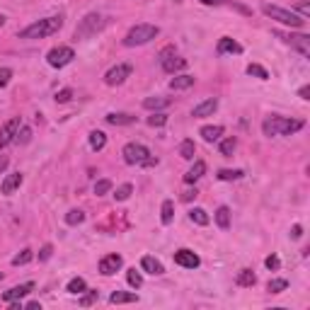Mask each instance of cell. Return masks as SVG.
Listing matches in <instances>:
<instances>
[{"mask_svg":"<svg viewBox=\"0 0 310 310\" xmlns=\"http://www.w3.org/2000/svg\"><path fill=\"white\" fill-rule=\"evenodd\" d=\"M165 124H167V114L155 112L153 117H148V126H153V129H160V126H165Z\"/></svg>","mask_w":310,"mask_h":310,"instance_id":"obj_39","label":"cell"},{"mask_svg":"<svg viewBox=\"0 0 310 310\" xmlns=\"http://www.w3.org/2000/svg\"><path fill=\"white\" fill-rule=\"evenodd\" d=\"M194 85V78L191 75H175L172 80H170V90H189V87Z\"/></svg>","mask_w":310,"mask_h":310,"instance_id":"obj_22","label":"cell"},{"mask_svg":"<svg viewBox=\"0 0 310 310\" xmlns=\"http://www.w3.org/2000/svg\"><path fill=\"white\" fill-rule=\"evenodd\" d=\"M216 109H218V100L211 97V100H204L201 104L194 107V117H197V119H204V117H211Z\"/></svg>","mask_w":310,"mask_h":310,"instance_id":"obj_16","label":"cell"},{"mask_svg":"<svg viewBox=\"0 0 310 310\" xmlns=\"http://www.w3.org/2000/svg\"><path fill=\"white\" fill-rule=\"evenodd\" d=\"M242 175H245L242 170H218L216 177H218L221 182H232V180H240Z\"/></svg>","mask_w":310,"mask_h":310,"instance_id":"obj_32","label":"cell"},{"mask_svg":"<svg viewBox=\"0 0 310 310\" xmlns=\"http://www.w3.org/2000/svg\"><path fill=\"white\" fill-rule=\"evenodd\" d=\"M70 97H73V90H61L59 95H56V102H61V104H66V102H70Z\"/></svg>","mask_w":310,"mask_h":310,"instance_id":"obj_43","label":"cell"},{"mask_svg":"<svg viewBox=\"0 0 310 310\" xmlns=\"http://www.w3.org/2000/svg\"><path fill=\"white\" fill-rule=\"evenodd\" d=\"M131 194H133V187H131V184H121V187H117V191H114V199H117V201H126Z\"/></svg>","mask_w":310,"mask_h":310,"instance_id":"obj_37","label":"cell"},{"mask_svg":"<svg viewBox=\"0 0 310 310\" xmlns=\"http://www.w3.org/2000/svg\"><path fill=\"white\" fill-rule=\"evenodd\" d=\"M204 172H206V163H204V160H197V163H194V167H191L189 172L184 175V182H187V184H194L197 180H201V177H204Z\"/></svg>","mask_w":310,"mask_h":310,"instance_id":"obj_20","label":"cell"},{"mask_svg":"<svg viewBox=\"0 0 310 310\" xmlns=\"http://www.w3.org/2000/svg\"><path fill=\"white\" fill-rule=\"evenodd\" d=\"M305 126V121L301 119H286V117H267L264 124H262V131H264V136H291L296 131H301Z\"/></svg>","mask_w":310,"mask_h":310,"instance_id":"obj_1","label":"cell"},{"mask_svg":"<svg viewBox=\"0 0 310 310\" xmlns=\"http://www.w3.org/2000/svg\"><path fill=\"white\" fill-rule=\"evenodd\" d=\"M298 12H301V17H303V20H308V17H310V8H308V3H301V5H298Z\"/></svg>","mask_w":310,"mask_h":310,"instance_id":"obj_48","label":"cell"},{"mask_svg":"<svg viewBox=\"0 0 310 310\" xmlns=\"http://www.w3.org/2000/svg\"><path fill=\"white\" fill-rule=\"evenodd\" d=\"M197 194H199L197 189H191V191H184V194H182V199H184V201H191V199H197Z\"/></svg>","mask_w":310,"mask_h":310,"instance_id":"obj_51","label":"cell"},{"mask_svg":"<svg viewBox=\"0 0 310 310\" xmlns=\"http://www.w3.org/2000/svg\"><path fill=\"white\" fill-rule=\"evenodd\" d=\"M104 25H107V20L102 15H85V17L80 20V25L75 27V39H83V36H92L97 32H102Z\"/></svg>","mask_w":310,"mask_h":310,"instance_id":"obj_6","label":"cell"},{"mask_svg":"<svg viewBox=\"0 0 310 310\" xmlns=\"http://www.w3.org/2000/svg\"><path fill=\"white\" fill-rule=\"evenodd\" d=\"M121 267H124V257H121V255H107V257H102V262H100V274L112 276V274H117Z\"/></svg>","mask_w":310,"mask_h":310,"instance_id":"obj_11","label":"cell"},{"mask_svg":"<svg viewBox=\"0 0 310 310\" xmlns=\"http://www.w3.org/2000/svg\"><path fill=\"white\" fill-rule=\"evenodd\" d=\"M73 59H75V51H73L70 46H56V49H51L49 56H46V61H49L51 68H63V66H68Z\"/></svg>","mask_w":310,"mask_h":310,"instance_id":"obj_7","label":"cell"},{"mask_svg":"<svg viewBox=\"0 0 310 310\" xmlns=\"http://www.w3.org/2000/svg\"><path fill=\"white\" fill-rule=\"evenodd\" d=\"M126 281H129V286H133V288H141L143 276H141V272H136V269H129V272H126Z\"/></svg>","mask_w":310,"mask_h":310,"instance_id":"obj_38","label":"cell"},{"mask_svg":"<svg viewBox=\"0 0 310 310\" xmlns=\"http://www.w3.org/2000/svg\"><path fill=\"white\" fill-rule=\"evenodd\" d=\"M87 291V284H85V279H80V276H75V279H70L68 281V293H85Z\"/></svg>","mask_w":310,"mask_h":310,"instance_id":"obj_29","label":"cell"},{"mask_svg":"<svg viewBox=\"0 0 310 310\" xmlns=\"http://www.w3.org/2000/svg\"><path fill=\"white\" fill-rule=\"evenodd\" d=\"M194 153H197V146H194V141H182L180 146V155L184 160H194Z\"/></svg>","mask_w":310,"mask_h":310,"instance_id":"obj_30","label":"cell"},{"mask_svg":"<svg viewBox=\"0 0 310 310\" xmlns=\"http://www.w3.org/2000/svg\"><path fill=\"white\" fill-rule=\"evenodd\" d=\"M10 78H12V70H10V68H0V87L8 85Z\"/></svg>","mask_w":310,"mask_h":310,"instance_id":"obj_45","label":"cell"},{"mask_svg":"<svg viewBox=\"0 0 310 310\" xmlns=\"http://www.w3.org/2000/svg\"><path fill=\"white\" fill-rule=\"evenodd\" d=\"M235 281H238V286H245V288H250V286L257 284V276L252 274L250 269H240V272H238V279H235Z\"/></svg>","mask_w":310,"mask_h":310,"instance_id":"obj_25","label":"cell"},{"mask_svg":"<svg viewBox=\"0 0 310 310\" xmlns=\"http://www.w3.org/2000/svg\"><path fill=\"white\" fill-rule=\"evenodd\" d=\"M53 255V247L51 245H44L42 250H39V262H46V259H51Z\"/></svg>","mask_w":310,"mask_h":310,"instance_id":"obj_44","label":"cell"},{"mask_svg":"<svg viewBox=\"0 0 310 310\" xmlns=\"http://www.w3.org/2000/svg\"><path fill=\"white\" fill-rule=\"evenodd\" d=\"M131 70H133V68H131L129 63H119V66H114V68L107 70L104 83H107V85H121V83L131 75Z\"/></svg>","mask_w":310,"mask_h":310,"instance_id":"obj_9","label":"cell"},{"mask_svg":"<svg viewBox=\"0 0 310 310\" xmlns=\"http://www.w3.org/2000/svg\"><path fill=\"white\" fill-rule=\"evenodd\" d=\"M22 180H25V177H22L20 172L8 175V177L3 180V184H0V189H3V194H5V197H10V194H15V191L20 189V184H22Z\"/></svg>","mask_w":310,"mask_h":310,"instance_id":"obj_14","label":"cell"},{"mask_svg":"<svg viewBox=\"0 0 310 310\" xmlns=\"http://www.w3.org/2000/svg\"><path fill=\"white\" fill-rule=\"evenodd\" d=\"M216 223H218L221 230H228V228H230V208L228 206L218 208V211H216Z\"/></svg>","mask_w":310,"mask_h":310,"instance_id":"obj_24","label":"cell"},{"mask_svg":"<svg viewBox=\"0 0 310 310\" xmlns=\"http://www.w3.org/2000/svg\"><path fill=\"white\" fill-rule=\"evenodd\" d=\"M109 191H112V182H109V180H100L95 184V194H97V197H104V194H109Z\"/></svg>","mask_w":310,"mask_h":310,"instance_id":"obj_41","label":"cell"},{"mask_svg":"<svg viewBox=\"0 0 310 310\" xmlns=\"http://www.w3.org/2000/svg\"><path fill=\"white\" fill-rule=\"evenodd\" d=\"M83 221H85V214H83L80 208H73V211L66 214V223H68V225H80Z\"/></svg>","mask_w":310,"mask_h":310,"instance_id":"obj_34","label":"cell"},{"mask_svg":"<svg viewBox=\"0 0 310 310\" xmlns=\"http://www.w3.org/2000/svg\"><path fill=\"white\" fill-rule=\"evenodd\" d=\"M20 126H22V124H20V117H12V119H10L8 124H5V126L0 129V148L10 146V143H12V141L17 138Z\"/></svg>","mask_w":310,"mask_h":310,"instance_id":"obj_10","label":"cell"},{"mask_svg":"<svg viewBox=\"0 0 310 310\" xmlns=\"http://www.w3.org/2000/svg\"><path fill=\"white\" fill-rule=\"evenodd\" d=\"M264 264H267V269H272V272H276V269L281 267V259L276 257V255H272V257L264 259Z\"/></svg>","mask_w":310,"mask_h":310,"instance_id":"obj_42","label":"cell"},{"mask_svg":"<svg viewBox=\"0 0 310 310\" xmlns=\"http://www.w3.org/2000/svg\"><path fill=\"white\" fill-rule=\"evenodd\" d=\"M235 148H238V141L235 138H225V141H221V155H225V158H230L232 153H235Z\"/></svg>","mask_w":310,"mask_h":310,"instance_id":"obj_35","label":"cell"},{"mask_svg":"<svg viewBox=\"0 0 310 310\" xmlns=\"http://www.w3.org/2000/svg\"><path fill=\"white\" fill-rule=\"evenodd\" d=\"M8 165H10V160L5 158V155H0V175H3L5 170H8Z\"/></svg>","mask_w":310,"mask_h":310,"instance_id":"obj_50","label":"cell"},{"mask_svg":"<svg viewBox=\"0 0 310 310\" xmlns=\"http://www.w3.org/2000/svg\"><path fill=\"white\" fill-rule=\"evenodd\" d=\"M286 288H288V281H286V279H272L267 284L269 293H281V291H286Z\"/></svg>","mask_w":310,"mask_h":310,"instance_id":"obj_36","label":"cell"},{"mask_svg":"<svg viewBox=\"0 0 310 310\" xmlns=\"http://www.w3.org/2000/svg\"><path fill=\"white\" fill-rule=\"evenodd\" d=\"M121 155H124V163L126 165H143V167L158 165V158H153L150 150L146 146H141V143H126Z\"/></svg>","mask_w":310,"mask_h":310,"instance_id":"obj_3","label":"cell"},{"mask_svg":"<svg viewBox=\"0 0 310 310\" xmlns=\"http://www.w3.org/2000/svg\"><path fill=\"white\" fill-rule=\"evenodd\" d=\"M32 259H34V252H32V250H22L20 255L12 257V264H15V267H22V264H29Z\"/></svg>","mask_w":310,"mask_h":310,"instance_id":"obj_33","label":"cell"},{"mask_svg":"<svg viewBox=\"0 0 310 310\" xmlns=\"http://www.w3.org/2000/svg\"><path fill=\"white\" fill-rule=\"evenodd\" d=\"M189 218H191V223H197V225H208V221H211L204 208H191V211H189Z\"/></svg>","mask_w":310,"mask_h":310,"instance_id":"obj_28","label":"cell"},{"mask_svg":"<svg viewBox=\"0 0 310 310\" xmlns=\"http://www.w3.org/2000/svg\"><path fill=\"white\" fill-rule=\"evenodd\" d=\"M95 301H97V291H90L87 296H83V298H80V303H83V305H92Z\"/></svg>","mask_w":310,"mask_h":310,"instance_id":"obj_47","label":"cell"},{"mask_svg":"<svg viewBox=\"0 0 310 310\" xmlns=\"http://www.w3.org/2000/svg\"><path fill=\"white\" fill-rule=\"evenodd\" d=\"M298 95H301L303 100H310V97H308L310 95V87H301V92H298Z\"/></svg>","mask_w":310,"mask_h":310,"instance_id":"obj_52","label":"cell"},{"mask_svg":"<svg viewBox=\"0 0 310 310\" xmlns=\"http://www.w3.org/2000/svg\"><path fill=\"white\" fill-rule=\"evenodd\" d=\"M34 291V284L29 281V284H22V286H15V288H10V291L3 293V301H20V298H25V296H29V293Z\"/></svg>","mask_w":310,"mask_h":310,"instance_id":"obj_13","label":"cell"},{"mask_svg":"<svg viewBox=\"0 0 310 310\" xmlns=\"http://www.w3.org/2000/svg\"><path fill=\"white\" fill-rule=\"evenodd\" d=\"M221 136H223V126H204V129H201V138H204L206 143H216Z\"/></svg>","mask_w":310,"mask_h":310,"instance_id":"obj_23","label":"cell"},{"mask_svg":"<svg viewBox=\"0 0 310 310\" xmlns=\"http://www.w3.org/2000/svg\"><path fill=\"white\" fill-rule=\"evenodd\" d=\"M216 49H218V53H240L242 51V46L235 39H230V36H223Z\"/></svg>","mask_w":310,"mask_h":310,"instance_id":"obj_21","label":"cell"},{"mask_svg":"<svg viewBox=\"0 0 310 310\" xmlns=\"http://www.w3.org/2000/svg\"><path fill=\"white\" fill-rule=\"evenodd\" d=\"M247 75H255V78H259V80H267L269 73L262 68V66H257V63H250V66H247Z\"/></svg>","mask_w":310,"mask_h":310,"instance_id":"obj_40","label":"cell"},{"mask_svg":"<svg viewBox=\"0 0 310 310\" xmlns=\"http://www.w3.org/2000/svg\"><path fill=\"white\" fill-rule=\"evenodd\" d=\"M279 39H284L286 44H291L296 51H301L303 56H310V36L308 34H284V32H274Z\"/></svg>","mask_w":310,"mask_h":310,"instance_id":"obj_8","label":"cell"},{"mask_svg":"<svg viewBox=\"0 0 310 310\" xmlns=\"http://www.w3.org/2000/svg\"><path fill=\"white\" fill-rule=\"evenodd\" d=\"M301 235H303V228H301V225H293V228H291V238H293V240H298Z\"/></svg>","mask_w":310,"mask_h":310,"instance_id":"obj_49","label":"cell"},{"mask_svg":"<svg viewBox=\"0 0 310 310\" xmlns=\"http://www.w3.org/2000/svg\"><path fill=\"white\" fill-rule=\"evenodd\" d=\"M199 3H201V5H218L221 0H199Z\"/></svg>","mask_w":310,"mask_h":310,"instance_id":"obj_53","label":"cell"},{"mask_svg":"<svg viewBox=\"0 0 310 310\" xmlns=\"http://www.w3.org/2000/svg\"><path fill=\"white\" fill-rule=\"evenodd\" d=\"M141 269H143V272H148V274H153V276L165 274L163 262H160V259H155V257H150V255H146V257L141 259Z\"/></svg>","mask_w":310,"mask_h":310,"instance_id":"obj_15","label":"cell"},{"mask_svg":"<svg viewBox=\"0 0 310 310\" xmlns=\"http://www.w3.org/2000/svg\"><path fill=\"white\" fill-rule=\"evenodd\" d=\"M158 34H160V27L143 22V25L131 27L129 32H126V36H124V44H126V46H143V44L153 42Z\"/></svg>","mask_w":310,"mask_h":310,"instance_id":"obj_5","label":"cell"},{"mask_svg":"<svg viewBox=\"0 0 310 310\" xmlns=\"http://www.w3.org/2000/svg\"><path fill=\"white\" fill-rule=\"evenodd\" d=\"M133 121H136V117H133V114H126V112L107 114V124H112V126H129Z\"/></svg>","mask_w":310,"mask_h":310,"instance_id":"obj_18","label":"cell"},{"mask_svg":"<svg viewBox=\"0 0 310 310\" xmlns=\"http://www.w3.org/2000/svg\"><path fill=\"white\" fill-rule=\"evenodd\" d=\"M109 303H138V296L136 293H126V291H114L112 296H109Z\"/></svg>","mask_w":310,"mask_h":310,"instance_id":"obj_26","label":"cell"},{"mask_svg":"<svg viewBox=\"0 0 310 310\" xmlns=\"http://www.w3.org/2000/svg\"><path fill=\"white\" fill-rule=\"evenodd\" d=\"M170 104H172V100H170V97H146V100H143V107H146V109H150V112L167 109Z\"/></svg>","mask_w":310,"mask_h":310,"instance_id":"obj_19","label":"cell"},{"mask_svg":"<svg viewBox=\"0 0 310 310\" xmlns=\"http://www.w3.org/2000/svg\"><path fill=\"white\" fill-rule=\"evenodd\" d=\"M160 218H163L165 225L172 223V218H175V204L170 201V199H167V201H163V216H160Z\"/></svg>","mask_w":310,"mask_h":310,"instance_id":"obj_31","label":"cell"},{"mask_svg":"<svg viewBox=\"0 0 310 310\" xmlns=\"http://www.w3.org/2000/svg\"><path fill=\"white\" fill-rule=\"evenodd\" d=\"M104 146H107V136L102 131H90V148L92 150H102Z\"/></svg>","mask_w":310,"mask_h":310,"instance_id":"obj_27","label":"cell"},{"mask_svg":"<svg viewBox=\"0 0 310 310\" xmlns=\"http://www.w3.org/2000/svg\"><path fill=\"white\" fill-rule=\"evenodd\" d=\"M160 63H163V70L165 73H177V70H184L187 68V61L184 59H180V56H167V59L165 61H160Z\"/></svg>","mask_w":310,"mask_h":310,"instance_id":"obj_17","label":"cell"},{"mask_svg":"<svg viewBox=\"0 0 310 310\" xmlns=\"http://www.w3.org/2000/svg\"><path fill=\"white\" fill-rule=\"evenodd\" d=\"M175 264H180L184 269H197L201 264V259L199 255H194L191 250H177L175 252Z\"/></svg>","mask_w":310,"mask_h":310,"instance_id":"obj_12","label":"cell"},{"mask_svg":"<svg viewBox=\"0 0 310 310\" xmlns=\"http://www.w3.org/2000/svg\"><path fill=\"white\" fill-rule=\"evenodd\" d=\"M29 136H32V131L27 129V126H20V131H17V141H20V143H27Z\"/></svg>","mask_w":310,"mask_h":310,"instance_id":"obj_46","label":"cell"},{"mask_svg":"<svg viewBox=\"0 0 310 310\" xmlns=\"http://www.w3.org/2000/svg\"><path fill=\"white\" fill-rule=\"evenodd\" d=\"M3 25H5V17H3V15H0V27H3Z\"/></svg>","mask_w":310,"mask_h":310,"instance_id":"obj_54","label":"cell"},{"mask_svg":"<svg viewBox=\"0 0 310 310\" xmlns=\"http://www.w3.org/2000/svg\"><path fill=\"white\" fill-rule=\"evenodd\" d=\"M262 12L267 15V17L276 20V22H281L286 27H293V29H303L305 27V20L301 15H296L293 10H286V8H279V5H262Z\"/></svg>","mask_w":310,"mask_h":310,"instance_id":"obj_4","label":"cell"},{"mask_svg":"<svg viewBox=\"0 0 310 310\" xmlns=\"http://www.w3.org/2000/svg\"><path fill=\"white\" fill-rule=\"evenodd\" d=\"M61 27H63V20H61V17L36 20L34 25H29L27 29H22V32H20V39H44V36L56 34Z\"/></svg>","mask_w":310,"mask_h":310,"instance_id":"obj_2","label":"cell"}]
</instances>
